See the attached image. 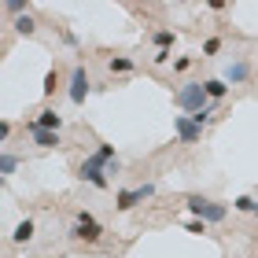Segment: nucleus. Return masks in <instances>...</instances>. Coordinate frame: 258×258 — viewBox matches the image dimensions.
<instances>
[{
    "label": "nucleus",
    "mask_w": 258,
    "mask_h": 258,
    "mask_svg": "<svg viewBox=\"0 0 258 258\" xmlns=\"http://www.w3.org/2000/svg\"><path fill=\"white\" fill-rule=\"evenodd\" d=\"M111 162H118V155H114V144H100L92 155L81 159V166H78V177L92 184V188H111Z\"/></svg>",
    "instance_id": "1"
},
{
    "label": "nucleus",
    "mask_w": 258,
    "mask_h": 258,
    "mask_svg": "<svg viewBox=\"0 0 258 258\" xmlns=\"http://www.w3.org/2000/svg\"><path fill=\"white\" fill-rule=\"evenodd\" d=\"M70 240H81V243H100L103 240V221L96 218V214H89V210H78L74 218H70Z\"/></svg>",
    "instance_id": "2"
},
{
    "label": "nucleus",
    "mask_w": 258,
    "mask_h": 258,
    "mask_svg": "<svg viewBox=\"0 0 258 258\" xmlns=\"http://www.w3.org/2000/svg\"><path fill=\"white\" fill-rule=\"evenodd\" d=\"M173 103L184 111V114H199L203 107H210V96H207V85L203 81H184V85L173 92Z\"/></svg>",
    "instance_id": "3"
},
{
    "label": "nucleus",
    "mask_w": 258,
    "mask_h": 258,
    "mask_svg": "<svg viewBox=\"0 0 258 258\" xmlns=\"http://www.w3.org/2000/svg\"><path fill=\"white\" fill-rule=\"evenodd\" d=\"M188 214H196L199 221H207V225H218V221H225L229 207L214 203V199H203V196H188Z\"/></svg>",
    "instance_id": "4"
},
{
    "label": "nucleus",
    "mask_w": 258,
    "mask_h": 258,
    "mask_svg": "<svg viewBox=\"0 0 258 258\" xmlns=\"http://www.w3.org/2000/svg\"><path fill=\"white\" fill-rule=\"evenodd\" d=\"M151 196H155V181H144V184H137V188H122L118 196H114V207L125 214V210L140 207V203H144V199H151Z\"/></svg>",
    "instance_id": "5"
},
{
    "label": "nucleus",
    "mask_w": 258,
    "mask_h": 258,
    "mask_svg": "<svg viewBox=\"0 0 258 258\" xmlns=\"http://www.w3.org/2000/svg\"><path fill=\"white\" fill-rule=\"evenodd\" d=\"M92 92V78H89V70L85 67H74L70 70V89H67V96H70V103H85V96Z\"/></svg>",
    "instance_id": "6"
},
{
    "label": "nucleus",
    "mask_w": 258,
    "mask_h": 258,
    "mask_svg": "<svg viewBox=\"0 0 258 258\" xmlns=\"http://www.w3.org/2000/svg\"><path fill=\"white\" fill-rule=\"evenodd\" d=\"M173 133H177L181 144H199V140H203V129H199L188 114H173Z\"/></svg>",
    "instance_id": "7"
},
{
    "label": "nucleus",
    "mask_w": 258,
    "mask_h": 258,
    "mask_svg": "<svg viewBox=\"0 0 258 258\" xmlns=\"http://www.w3.org/2000/svg\"><path fill=\"white\" fill-rule=\"evenodd\" d=\"M225 81H229V85H247V81H251V63L243 59V55H236V59L225 67Z\"/></svg>",
    "instance_id": "8"
},
{
    "label": "nucleus",
    "mask_w": 258,
    "mask_h": 258,
    "mask_svg": "<svg viewBox=\"0 0 258 258\" xmlns=\"http://www.w3.org/2000/svg\"><path fill=\"white\" fill-rule=\"evenodd\" d=\"M30 125L33 129H52V133H59V129H63V114L52 111V107H44V111H37V118H33Z\"/></svg>",
    "instance_id": "9"
},
{
    "label": "nucleus",
    "mask_w": 258,
    "mask_h": 258,
    "mask_svg": "<svg viewBox=\"0 0 258 258\" xmlns=\"http://www.w3.org/2000/svg\"><path fill=\"white\" fill-rule=\"evenodd\" d=\"M26 129H30V140H33L37 148H44V151H52V148H59V144H63V137H59V133H52V129H33V125H26Z\"/></svg>",
    "instance_id": "10"
},
{
    "label": "nucleus",
    "mask_w": 258,
    "mask_h": 258,
    "mask_svg": "<svg viewBox=\"0 0 258 258\" xmlns=\"http://www.w3.org/2000/svg\"><path fill=\"white\" fill-rule=\"evenodd\" d=\"M33 232H37V225H33L30 218H22L19 225H15V232H11V243H30V240H33Z\"/></svg>",
    "instance_id": "11"
},
{
    "label": "nucleus",
    "mask_w": 258,
    "mask_h": 258,
    "mask_svg": "<svg viewBox=\"0 0 258 258\" xmlns=\"http://www.w3.org/2000/svg\"><path fill=\"white\" fill-rule=\"evenodd\" d=\"M107 70H111V74H133V70H137V59H129V55H111V59H107Z\"/></svg>",
    "instance_id": "12"
},
{
    "label": "nucleus",
    "mask_w": 258,
    "mask_h": 258,
    "mask_svg": "<svg viewBox=\"0 0 258 258\" xmlns=\"http://www.w3.org/2000/svg\"><path fill=\"white\" fill-rule=\"evenodd\" d=\"M203 85H207L210 103H218V100H225V96H229V81H221V78H210V81H203Z\"/></svg>",
    "instance_id": "13"
},
{
    "label": "nucleus",
    "mask_w": 258,
    "mask_h": 258,
    "mask_svg": "<svg viewBox=\"0 0 258 258\" xmlns=\"http://www.w3.org/2000/svg\"><path fill=\"white\" fill-rule=\"evenodd\" d=\"M15 170H19V155L11 148H4V151H0V177H11Z\"/></svg>",
    "instance_id": "14"
},
{
    "label": "nucleus",
    "mask_w": 258,
    "mask_h": 258,
    "mask_svg": "<svg viewBox=\"0 0 258 258\" xmlns=\"http://www.w3.org/2000/svg\"><path fill=\"white\" fill-rule=\"evenodd\" d=\"M151 41H155V52L162 48V52H170L173 48V41H177V33H173V30H155V37H151Z\"/></svg>",
    "instance_id": "15"
},
{
    "label": "nucleus",
    "mask_w": 258,
    "mask_h": 258,
    "mask_svg": "<svg viewBox=\"0 0 258 258\" xmlns=\"http://www.w3.org/2000/svg\"><path fill=\"white\" fill-rule=\"evenodd\" d=\"M11 26H15V33H22V37H33V33H37V22H33V15H22V19H15Z\"/></svg>",
    "instance_id": "16"
},
{
    "label": "nucleus",
    "mask_w": 258,
    "mask_h": 258,
    "mask_svg": "<svg viewBox=\"0 0 258 258\" xmlns=\"http://www.w3.org/2000/svg\"><path fill=\"white\" fill-rule=\"evenodd\" d=\"M188 118H192V122H196L199 129H203V125H210V122L218 118V103H210V107H203L199 114H188Z\"/></svg>",
    "instance_id": "17"
},
{
    "label": "nucleus",
    "mask_w": 258,
    "mask_h": 258,
    "mask_svg": "<svg viewBox=\"0 0 258 258\" xmlns=\"http://www.w3.org/2000/svg\"><path fill=\"white\" fill-rule=\"evenodd\" d=\"M55 89H59V70H48V74H44V96H55Z\"/></svg>",
    "instance_id": "18"
},
{
    "label": "nucleus",
    "mask_w": 258,
    "mask_h": 258,
    "mask_svg": "<svg viewBox=\"0 0 258 258\" xmlns=\"http://www.w3.org/2000/svg\"><path fill=\"white\" fill-rule=\"evenodd\" d=\"M236 210H243V214H254V210H258V203H254L251 196H240V199H236Z\"/></svg>",
    "instance_id": "19"
},
{
    "label": "nucleus",
    "mask_w": 258,
    "mask_h": 258,
    "mask_svg": "<svg viewBox=\"0 0 258 258\" xmlns=\"http://www.w3.org/2000/svg\"><path fill=\"white\" fill-rule=\"evenodd\" d=\"M221 52V37H207L203 41V55H218Z\"/></svg>",
    "instance_id": "20"
},
{
    "label": "nucleus",
    "mask_w": 258,
    "mask_h": 258,
    "mask_svg": "<svg viewBox=\"0 0 258 258\" xmlns=\"http://www.w3.org/2000/svg\"><path fill=\"white\" fill-rule=\"evenodd\" d=\"M188 67H192V55H177V59H173V74H184Z\"/></svg>",
    "instance_id": "21"
},
{
    "label": "nucleus",
    "mask_w": 258,
    "mask_h": 258,
    "mask_svg": "<svg viewBox=\"0 0 258 258\" xmlns=\"http://www.w3.org/2000/svg\"><path fill=\"white\" fill-rule=\"evenodd\" d=\"M170 59H173V55H170V52H162V48H159L155 55H151V63H155V67H162V63H170Z\"/></svg>",
    "instance_id": "22"
},
{
    "label": "nucleus",
    "mask_w": 258,
    "mask_h": 258,
    "mask_svg": "<svg viewBox=\"0 0 258 258\" xmlns=\"http://www.w3.org/2000/svg\"><path fill=\"white\" fill-rule=\"evenodd\" d=\"M8 137H11V122L4 118V122H0V144H4V148H8Z\"/></svg>",
    "instance_id": "23"
},
{
    "label": "nucleus",
    "mask_w": 258,
    "mask_h": 258,
    "mask_svg": "<svg viewBox=\"0 0 258 258\" xmlns=\"http://www.w3.org/2000/svg\"><path fill=\"white\" fill-rule=\"evenodd\" d=\"M184 229H188V232H207V221H199V218H192V221H188V225H184Z\"/></svg>",
    "instance_id": "24"
}]
</instances>
